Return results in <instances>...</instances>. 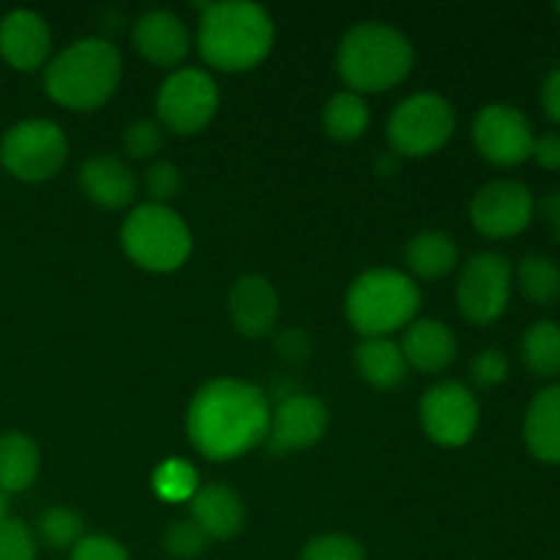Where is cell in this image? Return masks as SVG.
<instances>
[{
	"label": "cell",
	"mask_w": 560,
	"mask_h": 560,
	"mask_svg": "<svg viewBox=\"0 0 560 560\" xmlns=\"http://www.w3.org/2000/svg\"><path fill=\"white\" fill-rule=\"evenodd\" d=\"M38 476V446L25 432L0 435V490L5 495L22 492Z\"/></svg>",
	"instance_id": "cell-24"
},
{
	"label": "cell",
	"mask_w": 560,
	"mask_h": 560,
	"mask_svg": "<svg viewBox=\"0 0 560 560\" xmlns=\"http://www.w3.org/2000/svg\"><path fill=\"white\" fill-rule=\"evenodd\" d=\"M328 430V410L320 399L310 397V394H295L288 397L277 410L271 413V424H268V446L273 454L299 452V448H310L326 435Z\"/></svg>",
	"instance_id": "cell-14"
},
{
	"label": "cell",
	"mask_w": 560,
	"mask_h": 560,
	"mask_svg": "<svg viewBox=\"0 0 560 560\" xmlns=\"http://www.w3.org/2000/svg\"><path fill=\"white\" fill-rule=\"evenodd\" d=\"M541 107H545L547 118L560 126V69L550 71L541 85Z\"/></svg>",
	"instance_id": "cell-39"
},
{
	"label": "cell",
	"mask_w": 560,
	"mask_h": 560,
	"mask_svg": "<svg viewBox=\"0 0 560 560\" xmlns=\"http://www.w3.org/2000/svg\"><path fill=\"white\" fill-rule=\"evenodd\" d=\"M80 186L96 206L118 211L135 202L137 197V178L126 162L118 156L98 153L91 156L80 170Z\"/></svg>",
	"instance_id": "cell-18"
},
{
	"label": "cell",
	"mask_w": 560,
	"mask_h": 560,
	"mask_svg": "<svg viewBox=\"0 0 560 560\" xmlns=\"http://www.w3.org/2000/svg\"><path fill=\"white\" fill-rule=\"evenodd\" d=\"M530 156L536 159L539 167L560 170V131H550V135L536 137Z\"/></svg>",
	"instance_id": "cell-37"
},
{
	"label": "cell",
	"mask_w": 560,
	"mask_h": 560,
	"mask_svg": "<svg viewBox=\"0 0 560 560\" xmlns=\"http://www.w3.org/2000/svg\"><path fill=\"white\" fill-rule=\"evenodd\" d=\"M399 348H402L408 366H416L424 375L448 370L452 361L457 359V339H454L452 328L441 320L410 323Z\"/></svg>",
	"instance_id": "cell-19"
},
{
	"label": "cell",
	"mask_w": 560,
	"mask_h": 560,
	"mask_svg": "<svg viewBox=\"0 0 560 560\" xmlns=\"http://www.w3.org/2000/svg\"><path fill=\"white\" fill-rule=\"evenodd\" d=\"M0 560H36V536L20 520L0 523Z\"/></svg>",
	"instance_id": "cell-33"
},
{
	"label": "cell",
	"mask_w": 560,
	"mask_h": 560,
	"mask_svg": "<svg viewBox=\"0 0 560 560\" xmlns=\"http://www.w3.org/2000/svg\"><path fill=\"white\" fill-rule=\"evenodd\" d=\"M337 69L355 91H388L413 69V44L386 22H361L345 33L337 52Z\"/></svg>",
	"instance_id": "cell-3"
},
{
	"label": "cell",
	"mask_w": 560,
	"mask_h": 560,
	"mask_svg": "<svg viewBox=\"0 0 560 560\" xmlns=\"http://www.w3.org/2000/svg\"><path fill=\"white\" fill-rule=\"evenodd\" d=\"M421 424L438 446L459 448L479 430V402L463 383H435L421 399Z\"/></svg>",
	"instance_id": "cell-11"
},
{
	"label": "cell",
	"mask_w": 560,
	"mask_h": 560,
	"mask_svg": "<svg viewBox=\"0 0 560 560\" xmlns=\"http://www.w3.org/2000/svg\"><path fill=\"white\" fill-rule=\"evenodd\" d=\"M5 520H9V495L0 490V523H5Z\"/></svg>",
	"instance_id": "cell-41"
},
{
	"label": "cell",
	"mask_w": 560,
	"mask_h": 560,
	"mask_svg": "<svg viewBox=\"0 0 560 560\" xmlns=\"http://www.w3.org/2000/svg\"><path fill=\"white\" fill-rule=\"evenodd\" d=\"M271 408L266 394L246 381H211L195 394L186 410L189 441L208 459H235L268 438Z\"/></svg>",
	"instance_id": "cell-1"
},
{
	"label": "cell",
	"mask_w": 560,
	"mask_h": 560,
	"mask_svg": "<svg viewBox=\"0 0 560 560\" xmlns=\"http://www.w3.org/2000/svg\"><path fill=\"white\" fill-rule=\"evenodd\" d=\"M164 145V126L156 120H135L124 131V148L129 156L148 159L156 156Z\"/></svg>",
	"instance_id": "cell-32"
},
{
	"label": "cell",
	"mask_w": 560,
	"mask_h": 560,
	"mask_svg": "<svg viewBox=\"0 0 560 560\" xmlns=\"http://www.w3.org/2000/svg\"><path fill=\"white\" fill-rule=\"evenodd\" d=\"M120 82V52L107 38L69 44L44 71L49 98L69 109H93L107 102Z\"/></svg>",
	"instance_id": "cell-4"
},
{
	"label": "cell",
	"mask_w": 560,
	"mask_h": 560,
	"mask_svg": "<svg viewBox=\"0 0 560 560\" xmlns=\"http://www.w3.org/2000/svg\"><path fill=\"white\" fill-rule=\"evenodd\" d=\"M71 560H131L129 552L109 536H82L71 550Z\"/></svg>",
	"instance_id": "cell-36"
},
{
	"label": "cell",
	"mask_w": 560,
	"mask_h": 560,
	"mask_svg": "<svg viewBox=\"0 0 560 560\" xmlns=\"http://www.w3.org/2000/svg\"><path fill=\"white\" fill-rule=\"evenodd\" d=\"M534 126L512 104H487L474 120V142L487 162L517 167L534 151Z\"/></svg>",
	"instance_id": "cell-12"
},
{
	"label": "cell",
	"mask_w": 560,
	"mask_h": 560,
	"mask_svg": "<svg viewBox=\"0 0 560 560\" xmlns=\"http://www.w3.org/2000/svg\"><path fill=\"white\" fill-rule=\"evenodd\" d=\"M180 184V170L173 162H153L145 173V191L153 197L156 206H164L167 200H173L178 195Z\"/></svg>",
	"instance_id": "cell-35"
},
{
	"label": "cell",
	"mask_w": 560,
	"mask_h": 560,
	"mask_svg": "<svg viewBox=\"0 0 560 560\" xmlns=\"http://www.w3.org/2000/svg\"><path fill=\"white\" fill-rule=\"evenodd\" d=\"M219 109V88L202 69H180L164 80L156 96L162 126L175 135H197L213 120Z\"/></svg>",
	"instance_id": "cell-9"
},
{
	"label": "cell",
	"mask_w": 560,
	"mask_h": 560,
	"mask_svg": "<svg viewBox=\"0 0 560 560\" xmlns=\"http://www.w3.org/2000/svg\"><path fill=\"white\" fill-rule=\"evenodd\" d=\"M230 317L235 331L257 339L273 331L279 317V299L266 277H244L230 290Z\"/></svg>",
	"instance_id": "cell-16"
},
{
	"label": "cell",
	"mask_w": 560,
	"mask_h": 560,
	"mask_svg": "<svg viewBox=\"0 0 560 560\" xmlns=\"http://www.w3.org/2000/svg\"><path fill=\"white\" fill-rule=\"evenodd\" d=\"M539 211H541V217L547 219V224H550L552 233H556V238L560 241V189L550 191V195H545Z\"/></svg>",
	"instance_id": "cell-40"
},
{
	"label": "cell",
	"mask_w": 560,
	"mask_h": 560,
	"mask_svg": "<svg viewBox=\"0 0 560 560\" xmlns=\"http://www.w3.org/2000/svg\"><path fill=\"white\" fill-rule=\"evenodd\" d=\"M536 200L520 180H492L470 202V222L487 238H514L534 222Z\"/></svg>",
	"instance_id": "cell-13"
},
{
	"label": "cell",
	"mask_w": 560,
	"mask_h": 560,
	"mask_svg": "<svg viewBox=\"0 0 560 560\" xmlns=\"http://www.w3.org/2000/svg\"><path fill=\"white\" fill-rule=\"evenodd\" d=\"M38 534H42V539L52 550H74L77 541L85 536V525H82V517L77 512L55 506L42 514V520H38Z\"/></svg>",
	"instance_id": "cell-28"
},
{
	"label": "cell",
	"mask_w": 560,
	"mask_h": 560,
	"mask_svg": "<svg viewBox=\"0 0 560 560\" xmlns=\"http://www.w3.org/2000/svg\"><path fill=\"white\" fill-rule=\"evenodd\" d=\"M556 11H558V16H560V3H556Z\"/></svg>",
	"instance_id": "cell-42"
},
{
	"label": "cell",
	"mask_w": 560,
	"mask_h": 560,
	"mask_svg": "<svg viewBox=\"0 0 560 560\" xmlns=\"http://www.w3.org/2000/svg\"><path fill=\"white\" fill-rule=\"evenodd\" d=\"M197 487L195 468H189L180 459H170L162 468L156 470V492L170 501H180V498H189Z\"/></svg>",
	"instance_id": "cell-31"
},
{
	"label": "cell",
	"mask_w": 560,
	"mask_h": 560,
	"mask_svg": "<svg viewBox=\"0 0 560 560\" xmlns=\"http://www.w3.org/2000/svg\"><path fill=\"white\" fill-rule=\"evenodd\" d=\"M457 244L441 230H424L405 246V260L410 271L421 279H443L457 268Z\"/></svg>",
	"instance_id": "cell-23"
},
{
	"label": "cell",
	"mask_w": 560,
	"mask_h": 560,
	"mask_svg": "<svg viewBox=\"0 0 560 560\" xmlns=\"http://www.w3.org/2000/svg\"><path fill=\"white\" fill-rule=\"evenodd\" d=\"M301 560H366V550L353 536L326 534L304 547Z\"/></svg>",
	"instance_id": "cell-30"
},
{
	"label": "cell",
	"mask_w": 560,
	"mask_h": 560,
	"mask_svg": "<svg viewBox=\"0 0 560 560\" xmlns=\"http://www.w3.org/2000/svg\"><path fill=\"white\" fill-rule=\"evenodd\" d=\"M52 36L42 14L27 9L9 11L0 20V58L16 71H33L44 66Z\"/></svg>",
	"instance_id": "cell-15"
},
{
	"label": "cell",
	"mask_w": 560,
	"mask_h": 560,
	"mask_svg": "<svg viewBox=\"0 0 560 560\" xmlns=\"http://www.w3.org/2000/svg\"><path fill=\"white\" fill-rule=\"evenodd\" d=\"M69 156L63 129L52 120L33 118L11 126L0 142V162L14 178L42 184L60 173Z\"/></svg>",
	"instance_id": "cell-7"
},
{
	"label": "cell",
	"mask_w": 560,
	"mask_h": 560,
	"mask_svg": "<svg viewBox=\"0 0 560 560\" xmlns=\"http://www.w3.org/2000/svg\"><path fill=\"white\" fill-rule=\"evenodd\" d=\"M208 541L211 539L202 534V528L195 523V520H180V523H173L167 530H164L162 545L173 558L189 560V558L202 556Z\"/></svg>",
	"instance_id": "cell-29"
},
{
	"label": "cell",
	"mask_w": 560,
	"mask_h": 560,
	"mask_svg": "<svg viewBox=\"0 0 560 560\" xmlns=\"http://www.w3.org/2000/svg\"><path fill=\"white\" fill-rule=\"evenodd\" d=\"M137 52L156 66H175L189 55V31L170 11H148L131 33Z\"/></svg>",
	"instance_id": "cell-17"
},
{
	"label": "cell",
	"mask_w": 560,
	"mask_h": 560,
	"mask_svg": "<svg viewBox=\"0 0 560 560\" xmlns=\"http://www.w3.org/2000/svg\"><path fill=\"white\" fill-rule=\"evenodd\" d=\"M523 438L539 463L560 465V383L536 394L528 405Z\"/></svg>",
	"instance_id": "cell-21"
},
{
	"label": "cell",
	"mask_w": 560,
	"mask_h": 560,
	"mask_svg": "<svg viewBox=\"0 0 560 560\" xmlns=\"http://www.w3.org/2000/svg\"><path fill=\"white\" fill-rule=\"evenodd\" d=\"M273 44V22L249 0L206 5L197 33L202 58L222 71H249L266 60Z\"/></svg>",
	"instance_id": "cell-2"
},
{
	"label": "cell",
	"mask_w": 560,
	"mask_h": 560,
	"mask_svg": "<svg viewBox=\"0 0 560 560\" xmlns=\"http://www.w3.org/2000/svg\"><path fill=\"white\" fill-rule=\"evenodd\" d=\"M520 290L530 304L552 306L560 301V266L547 255H525L517 268Z\"/></svg>",
	"instance_id": "cell-27"
},
{
	"label": "cell",
	"mask_w": 560,
	"mask_h": 560,
	"mask_svg": "<svg viewBox=\"0 0 560 560\" xmlns=\"http://www.w3.org/2000/svg\"><path fill=\"white\" fill-rule=\"evenodd\" d=\"M355 366L370 386L383 388V392H392L408 377V361H405L402 348L388 337L361 342L355 350Z\"/></svg>",
	"instance_id": "cell-22"
},
{
	"label": "cell",
	"mask_w": 560,
	"mask_h": 560,
	"mask_svg": "<svg viewBox=\"0 0 560 560\" xmlns=\"http://www.w3.org/2000/svg\"><path fill=\"white\" fill-rule=\"evenodd\" d=\"M523 361L528 372L536 377H550L560 375V326L552 320H539L534 326L525 328L523 334Z\"/></svg>",
	"instance_id": "cell-25"
},
{
	"label": "cell",
	"mask_w": 560,
	"mask_h": 560,
	"mask_svg": "<svg viewBox=\"0 0 560 560\" xmlns=\"http://www.w3.org/2000/svg\"><path fill=\"white\" fill-rule=\"evenodd\" d=\"M454 107L435 93H416L397 104L388 118V140L405 156H430L454 135Z\"/></svg>",
	"instance_id": "cell-8"
},
{
	"label": "cell",
	"mask_w": 560,
	"mask_h": 560,
	"mask_svg": "<svg viewBox=\"0 0 560 560\" xmlns=\"http://www.w3.org/2000/svg\"><path fill=\"white\" fill-rule=\"evenodd\" d=\"M421 306V293L413 279L392 268H372L361 273L348 290L345 312L350 326L366 339L388 337L410 326Z\"/></svg>",
	"instance_id": "cell-5"
},
{
	"label": "cell",
	"mask_w": 560,
	"mask_h": 560,
	"mask_svg": "<svg viewBox=\"0 0 560 560\" xmlns=\"http://www.w3.org/2000/svg\"><path fill=\"white\" fill-rule=\"evenodd\" d=\"M512 299V266L498 252L470 257L457 282L459 312L476 326L495 323Z\"/></svg>",
	"instance_id": "cell-10"
},
{
	"label": "cell",
	"mask_w": 560,
	"mask_h": 560,
	"mask_svg": "<svg viewBox=\"0 0 560 560\" xmlns=\"http://www.w3.org/2000/svg\"><path fill=\"white\" fill-rule=\"evenodd\" d=\"M191 520L211 541L233 539L244 525V503L224 485H208L191 495Z\"/></svg>",
	"instance_id": "cell-20"
},
{
	"label": "cell",
	"mask_w": 560,
	"mask_h": 560,
	"mask_svg": "<svg viewBox=\"0 0 560 560\" xmlns=\"http://www.w3.org/2000/svg\"><path fill=\"white\" fill-rule=\"evenodd\" d=\"M470 377H474L476 386L481 388L501 386L509 377L506 353L498 348H485L479 355H474V361H470Z\"/></svg>",
	"instance_id": "cell-34"
},
{
	"label": "cell",
	"mask_w": 560,
	"mask_h": 560,
	"mask_svg": "<svg viewBox=\"0 0 560 560\" xmlns=\"http://www.w3.org/2000/svg\"><path fill=\"white\" fill-rule=\"evenodd\" d=\"M120 244L140 268L167 273L191 255V233L184 219L167 206L145 202L135 208L120 228Z\"/></svg>",
	"instance_id": "cell-6"
},
{
	"label": "cell",
	"mask_w": 560,
	"mask_h": 560,
	"mask_svg": "<svg viewBox=\"0 0 560 560\" xmlns=\"http://www.w3.org/2000/svg\"><path fill=\"white\" fill-rule=\"evenodd\" d=\"M323 126L339 142H353L370 126V107L355 91H342L323 109Z\"/></svg>",
	"instance_id": "cell-26"
},
{
	"label": "cell",
	"mask_w": 560,
	"mask_h": 560,
	"mask_svg": "<svg viewBox=\"0 0 560 560\" xmlns=\"http://www.w3.org/2000/svg\"><path fill=\"white\" fill-rule=\"evenodd\" d=\"M277 348H279V353L284 355V359L304 361L306 355H310L312 342H310V337L301 331V328H290V331H284L282 337H279Z\"/></svg>",
	"instance_id": "cell-38"
}]
</instances>
